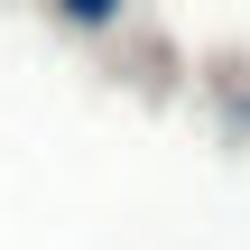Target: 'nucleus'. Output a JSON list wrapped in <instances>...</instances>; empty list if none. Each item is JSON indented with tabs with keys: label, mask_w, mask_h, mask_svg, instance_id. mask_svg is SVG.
Wrapping results in <instances>:
<instances>
[{
	"label": "nucleus",
	"mask_w": 250,
	"mask_h": 250,
	"mask_svg": "<svg viewBox=\"0 0 250 250\" xmlns=\"http://www.w3.org/2000/svg\"><path fill=\"white\" fill-rule=\"evenodd\" d=\"M56 19H74V28H111L121 0H56Z\"/></svg>",
	"instance_id": "f257e3e1"
}]
</instances>
